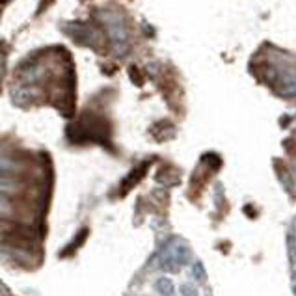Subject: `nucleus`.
<instances>
[{"mask_svg": "<svg viewBox=\"0 0 296 296\" xmlns=\"http://www.w3.org/2000/svg\"><path fill=\"white\" fill-rule=\"evenodd\" d=\"M155 291H157L160 296H174L175 294L174 281L170 280V278H166V276L158 278V280L155 281Z\"/></svg>", "mask_w": 296, "mask_h": 296, "instance_id": "nucleus-4", "label": "nucleus"}, {"mask_svg": "<svg viewBox=\"0 0 296 296\" xmlns=\"http://www.w3.org/2000/svg\"><path fill=\"white\" fill-rule=\"evenodd\" d=\"M192 276L198 283H205L207 281V272H205V266L201 261H196L194 265H192Z\"/></svg>", "mask_w": 296, "mask_h": 296, "instance_id": "nucleus-6", "label": "nucleus"}, {"mask_svg": "<svg viewBox=\"0 0 296 296\" xmlns=\"http://www.w3.org/2000/svg\"><path fill=\"white\" fill-rule=\"evenodd\" d=\"M179 294L181 296H198V291L190 283H183L181 289H179Z\"/></svg>", "mask_w": 296, "mask_h": 296, "instance_id": "nucleus-7", "label": "nucleus"}, {"mask_svg": "<svg viewBox=\"0 0 296 296\" xmlns=\"http://www.w3.org/2000/svg\"><path fill=\"white\" fill-rule=\"evenodd\" d=\"M158 266H160V270H164V272H177L179 270L177 261L174 259V253H172L168 244L164 246V250L160 251V256H158Z\"/></svg>", "mask_w": 296, "mask_h": 296, "instance_id": "nucleus-3", "label": "nucleus"}, {"mask_svg": "<svg viewBox=\"0 0 296 296\" xmlns=\"http://www.w3.org/2000/svg\"><path fill=\"white\" fill-rule=\"evenodd\" d=\"M0 296H17V294H15L13 291H11L10 287L6 285L4 281L0 280Z\"/></svg>", "mask_w": 296, "mask_h": 296, "instance_id": "nucleus-8", "label": "nucleus"}, {"mask_svg": "<svg viewBox=\"0 0 296 296\" xmlns=\"http://www.w3.org/2000/svg\"><path fill=\"white\" fill-rule=\"evenodd\" d=\"M294 296H296V287H294Z\"/></svg>", "mask_w": 296, "mask_h": 296, "instance_id": "nucleus-9", "label": "nucleus"}, {"mask_svg": "<svg viewBox=\"0 0 296 296\" xmlns=\"http://www.w3.org/2000/svg\"><path fill=\"white\" fill-rule=\"evenodd\" d=\"M168 246H170V250H172V253H174V259L177 261L179 266L188 265V261H190V250H188V246L184 244L183 240L172 239V240H170Z\"/></svg>", "mask_w": 296, "mask_h": 296, "instance_id": "nucleus-2", "label": "nucleus"}, {"mask_svg": "<svg viewBox=\"0 0 296 296\" xmlns=\"http://www.w3.org/2000/svg\"><path fill=\"white\" fill-rule=\"evenodd\" d=\"M276 170H278V177H280V181L283 183V186H285L291 194H294V183H292V179H291V175H289V172H287V170H281L278 164H276Z\"/></svg>", "mask_w": 296, "mask_h": 296, "instance_id": "nucleus-5", "label": "nucleus"}, {"mask_svg": "<svg viewBox=\"0 0 296 296\" xmlns=\"http://www.w3.org/2000/svg\"><path fill=\"white\" fill-rule=\"evenodd\" d=\"M108 32H110V39L114 41L116 47H121L127 43V30H125L119 17H112L108 20Z\"/></svg>", "mask_w": 296, "mask_h": 296, "instance_id": "nucleus-1", "label": "nucleus"}]
</instances>
